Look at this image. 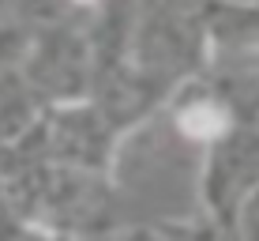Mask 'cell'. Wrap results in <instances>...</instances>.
<instances>
[{
    "label": "cell",
    "instance_id": "obj_1",
    "mask_svg": "<svg viewBox=\"0 0 259 241\" xmlns=\"http://www.w3.org/2000/svg\"><path fill=\"white\" fill-rule=\"evenodd\" d=\"M181 128L195 140H210V136H218V132L226 128V117H222L214 106L203 102V106H192V110L181 113Z\"/></svg>",
    "mask_w": 259,
    "mask_h": 241
}]
</instances>
